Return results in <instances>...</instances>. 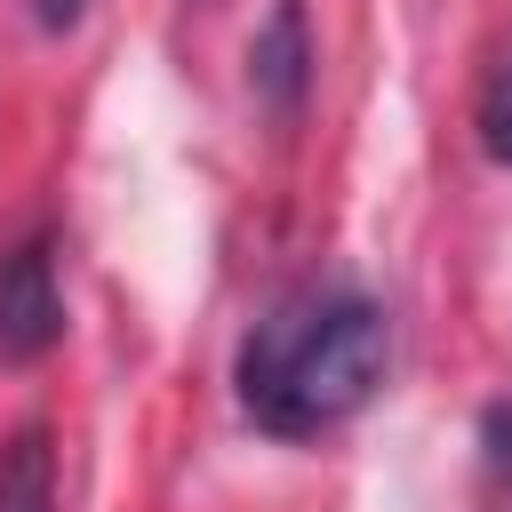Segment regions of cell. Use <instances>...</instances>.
I'll return each instance as SVG.
<instances>
[{"label":"cell","mask_w":512,"mask_h":512,"mask_svg":"<svg viewBox=\"0 0 512 512\" xmlns=\"http://www.w3.org/2000/svg\"><path fill=\"white\" fill-rule=\"evenodd\" d=\"M392 368V320L360 288H312L272 304L232 360L240 416L272 440H320L352 424Z\"/></svg>","instance_id":"obj_1"},{"label":"cell","mask_w":512,"mask_h":512,"mask_svg":"<svg viewBox=\"0 0 512 512\" xmlns=\"http://www.w3.org/2000/svg\"><path fill=\"white\" fill-rule=\"evenodd\" d=\"M64 344V280L56 232H24L0 248V368H32Z\"/></svg>","instance_id":"obj_2"},{"label":"cell","mask_w":512,"mask_h":512,"mask_svg":"<svg viewBox=\"0 0 512 512\" xmlns=\"http://www.w3.org/2000/svg\"><path fill=\"white\" fill-rule=\"evenodd\" d=\"M312 16H304V0H272V16L256 24V40H248V88H256V104H272L280 120L288 112H304V96H312Z\"/></svg>","instance_id":"obj_3"},{"label":"cell","mask_w":512,"mask_h":512,"mask_svg":"<svg viewBox=\"0 0 512 512\" xmlns=\"http://www.w3.org/2000/svg\"><path fill=\"white\" fill-rule=\"evenodd\" d=\"M0 512H56V448L40 424L0 440Z\"/></svg>","instance_id":"obj_4"},{"label":"cell","mask_w":512,"mask_h":512,"mask_svg":"<svg viewBox=\"0 0 512 512\" xmlns=\"http://www.w3.org/2000/svg\"><path fill=\"white\" fill-rule=\"evenodd\" d=\"M472 128H480V152L496 168H512V56L480 80V104H472Z\"/></svg>","instance_id":"obj_5"},{"label":"cell","mask_w":512,"mask_h":512,"mask_svg":"<svg viewBox=\"0 0 512 512\" xmlns=\"http://www.w3.org/2000/svg\"><path fill=\"white\" fill-rule=\"evenodd\" d=\"M80 16H88V0H32V24L40 32H72Z\"/></svg>","instance_id":"obj_6"}]
</instances>
